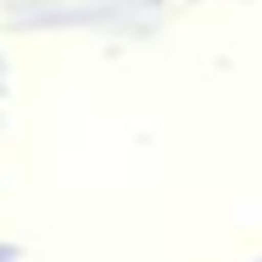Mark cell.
Here are the masks:
<instances>
[{
  "label": "cell",
  "instance_id": "1",
  "mask_svg": "<svg viewBox=\"0 0 262 262\" xmlns=\"http://www.w3.org/2000/svg\"><path fill=\"white\" fill-rule=\"evenodd\" d=\"M0 258H5V253H0Z\"/></svg>",
  "mask_w": 262,
  "mask_h": 262
}]
</instances>
